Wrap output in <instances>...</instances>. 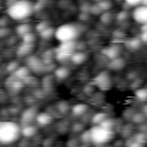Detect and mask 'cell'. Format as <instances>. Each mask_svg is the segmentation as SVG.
<instances>
[{"instance_id":"44dd1931","label":"cell","mask_w":147,"mask_h":147,"mask_svg":"<svg viewBox=\"0 0 147 147\" xmlns=\"http://www.w3.org/2000/svg\"><path fill=\"white\" fill-rule=\"evenodd\" d=\"M54 32H55V30L53 29V28H51V26H48V28H46L41 33H39L40 34V37L42 38V39H49L51 37H54Z\"/></svg>"},{"instance_id":"ac0fdd59","label":"cell","mask_w":147,"mask_h":147,"mask_svg":"<svg viewBox=\"0 0 147 147\" xmlns=\"http://www.w3.org/2000/svg\"><path fill=\"white\" fill-rule=\"evenodd\" d=\"M86 110H87V106H86V105H83V103L75 105V106L71 108V113H72L75 116H82Z\"/></svg>"},{"instance_id":"603a6c76","label":"cell","mask_w":147,"mask_h":147,"mask_svg":"<svg viewBox=\"0 0 147 147\" xmlns=\"http://www.w3.org/2000/svg\"><path fill=\"white\" fill-rule=\"evenodd\" d=\"M106 118H107V115H106V114L99 113V114H96V115L93 116V119H92V121H93L94 125H98V124H101Z\"/></svg>"},{"instance_id":"9a60e30c","label":"cell","mask_w":147,"mask_h":147,"mask_svg":"<svg viewBox=\"0 0 147 147\" xmlns=\"http://www.w3.org/2000/svg\"><path fill=\"white\" fill-rule=\"evenodd\" d=\"M124 64H125L124 60L118 56V57H116V59L110 60V62H109V68L113 69V70H118V69H122V68L124 67Z\"/></svg>"},{"instance_id":"4fadbf2b","label":"cell","mask_w":147,"mask_h":147,"mask_svg":"<svg viewBox=\"0 0 147 147\" xmlns=\"http://www.w3.org/2000/svg\"><path fill=\"white\" fill-rule=\"evenodd\" d=\"M30 69H29V67L26 65V67H18L13 74H14V76L16 77V78H18V79H25L26 77H29V75H30Z\"/></svg>"},{"instance_id":"d6986e66","label":"cell","mask_w":147,"mask_h":147,"mask_svg":"<svg viewBox=\"0 0 147 147\" xmlns=\"http://www.w3.org/2000/svg\"><path fill=\"white\" fill-rule=\"evenodd\" d=\"M31 30H32V28H31L30 24H20V25L16 26V32L21 37L24 36V34H26V33H29V32H32Z\"/></svg>"},{"instance_id":"d590c367","label":"cell","mask_w":147,"mask_h":147,"mask_svg":"<svg viewBox=\"0 0 147 147\" xmlns=\"http://www.w3.org/2000/svg\"><path fill=\"white\" fill-rule=\"evenodd\" d=\"M16 1H18V0H5V2L9 6V5H13L14 2H16Z\"/></svg>"},{"instance_id":"cb8c5ba5","label":"cell","mask_w":147,"mask_h":147,"mask_svg":"<svg viewBox=\"0 0 147 147\" xmlns=\"http://www.w3.org/2000/svg\"><path fill=\"white\" fill-rule=\"evenodd\" d=\"M144 145L145 144H142V142H140V141H138L134 137L133 138H130L127 141H126V147H144Z\"/></svg>"},{"instance_id":"7c38bea8","label":"cell","mask_w":147,"mask_h":147,"mask_svg":"<svg viewBox=\"0 0 147 147\" xmlns=\"http://www.w3.org/2000/svg\"><path fill=\"white\" fill-rule=\"evenodd\" d=\"M36 132H37V127L31 124H25L23 127H21V134L24 136L25 138L33 137L36 134Z\"/></svg>"},{"instance_id":"83f0119b","label":"cell","mask_w":147,"mask_h":147,"mask_svg":"<svg viewBox=\"0 0 147 147\" xmlns=\"http://www.w3.org/2000/svg\"><path fill=\"white\" fill-rule=\"evenodd\" d=\"M145 115L144 114H136L133 117H132V119H133V122L134 123H138V124H141V123H144L145 122Z\"/></svg>"},{"instance_id":"1f68e13d","label":"cell","mask_w":147,"mask_h":147,"mask_svg":"<svg viewBox=\"0 0 147 147\" xmlns=\"http://www.w3.org/2000/svg\"><path fill=\"white\" fill-rule=\"evenodd\" d=\"M8 33H9V30L6 26H0V38L6 37Z\"/></svg>"},{"instance_id":"ffe728a7","label":"cell","mask_w":147,"mask_h":147,"mask_svg":"<svg viewBox=\"0 0 147 147\" xmlns=\"http://www.w3.org/2000/svg\"><path fill=\"white\" fill-rule=\"evenodd\" d=\"M96 6L99 7V9H100L101 13H105V11H108V9L110 8L111 3L108 0H101V1L96 2Z\"/></svg>"},{"instance_id":"e575fe53","label":"cell","mask_w":147,"mask_h":147,"mask_svg":"<svg viewBox=\"0 0 147 147\" xmlns=\"http://www.w3.org/2000/svg\"><path fill=\"white\" fill-rule=\"evenodd\" d=\"M142 114H144V115H145V117L147 118V103L142 107Z\"/></svg>"},{"instance_id":"8992f818","label":"cell","mask_w":147,"mask_h":147,"mask_svg":"<svg viewBox=\"0 0 147 147\" xmlns=\"http://www.w3.org/2000/svg\"><path fill=\"white\" fill-rule=\"evenodd\" d=\"M132 17L137 23L141 25L147 24V5H140L138 7H134Z\"/></svg>"},{"instance_id":"6da1fadb","label":"cell","mask_w":147,"mask_h":147,"mask_svg":"<svg viewBox=\"0 0 147 147\" xmlns=\"http://www.w3.org/2000/svg\"><path fill=\"white\" fill-rule=\"evenodd\" d=\"M34 6L29 0H18L13 5H9L7 8V15L15 21L26 20L32 15Z\"/></svg>"},{"instance_id":"8d00e7d4","label":"cell","mask_w":147,"mask_h":147,"mask_svg":"<svg viewBox=\"0 0 147 147\" xmlns=\"http://www.w3.org/2000/svg\"><path fill=\"white\" fill-rule=\"evenodd\" d=\"M142 5H147V0H144L142 1Z\"/></svg>"},{"instance_id":"e0dca14e","label":"cell","mask_w":147,"mask_h":147,"mask_svg":"<svg viewBox=\"0 0 147 147\" xmlns=\"http://www.w3.org/2000/svg\"><path fill=\"white\" fill-rule=\"evenodd\" d=\"M140 44H141V40L140 38L138 37H134V38H131L129 39V41H126V47L131 51H136L140 47Z\"/></svg>"},{"instance_id":"8fae6325","label":"cell","mask_w":147,"mask_h":147,"mask_svg":"<svg viewBox=\"0 0 147 147\" xmlns=\"http://www.w3.org/2000/svg\"><path fill=\"white\" fill-rule=\"evenodd\" d=\"M119 52H121V51H119L118 46H115V45L108 46V47H106V48L103 49V54H105L108 59H110V60L118 57V56H119Z\"/></svg>"},{"instance_id":"5b68a950","label":"cell","mask_w":147,"mask_h":147,"mask_svg":"<svg viewBox=\"0 0 147 147\" xmlns=\"http://www.w3.org/2000/svg\"><path fill=\"white\" fill-rule=\"evenodd\" d=\"M94 84L102 91H107L111 86V77L107 71L99 72L94 78Z\"/></svg>"},{"instance_id":"52a82bcc","label":"cell","mask_w":147,"mask_h":147,"mask_svg":"<svg viewBox=\"0 0 147 147\" xmlns=\"http://www.w3.org/2000/svg\"><path fill=\"white\" fill-rule=\"evenodd\" d=\"M37 115H38V113H37V109L36 108H28V109H25L22 113V116H21L22 123L24 125L25 124H31V122L36 121Z\"/></svg>"},{"instance_id":"277c9868","label":"cell","mask_w":147,"mask_h":147,"mask_svg":"<svg viewBox=\"0 0 147 147\" xmlns=\"http://www.w3.org/2000/svg\"><path fill=\"white\" fill-rule=\"evenodd\" d=\"M90 133H91V140L92 144L95 145H103L109 142L113 137H114V132L111 129H108L101 124L98 125H93L90 129Z\"/></svg>"},{"instance_id":"74e56055","label":"cell","mask_w":147,"mask_h":147,"mask_svg":"<svg viewBox=\"0 0 147 147\" xmlns=\"http://www.w3.org/2000/svg\"><path fill=\"white\" fill-rule=\"evenodd\" d=\"M93 1H96V2H99V1H101V0H93Z\"/></svg>"},{"instance_id":"f546056e","label":"cell","mask_w":147,"mask_h":147,"mask_svg":"<svg viewBox=\"0 0 147 147\" xmlns=\"http://www.w3.org/2000/svg\"><path fill=\"white\" fill-rule=\"evenodd\" d=\"M46 28H48V25H47V23L46 22H41V23H38L37 24V26H36V30L39 32V33H41Z\"/></svg>"},{"instance_id":"9c48e42d","label":"cell","mask_w":147,"mask_h":147,"mask_svg":"<svg viewBox=\"0 0 147 147\" xmlns=\"http://www.w3.org/2000/svg\"><path fill=\"white\" fill-rule=\"evenodd\" d=\"M52 121H53L52 116H51L48 113H45V111H44V113H39V114L37 115V117H36V122H37V124L40 125V126L48 125V124L52 123Z\"/></svg>"},{"instance_id":"7402d4cb","label":"cell","mask_w":147,"mask_h":147,"mask_svg":"<svg viewBox=\"0 0 147 147\" xmlns=\"http://www.w3.org/2000/svg\"><path fill=\"white\" fill-rule=\"evenodd\" d=\"M36 40V34L32 32H29L24 36H22V41L23 42H28V44H34Z\"/></svg>"},{"instance_id":"4316f807","label":"cell","mask_w":147,"mask_h":147,"mask_svg":"<svg viewBox=\"0 0 147 147\" xmlns=\"http://www.w3.org/2000/svg\"><path fill=\"white\" fill-rule=\"evenodd\" d=\"M100 20H101V22H102V23L108 24V23H110V21H111V15H110L108 11H105V13H102V15H101Z\"/></svg>"},{"instance_id":"ba28073f","label":"cell","mask_w":147,"mask_h":147,"mask_svg":"<svg viewBox=\"0 0 147 147\" xmlns=\"http://www.w3.org/2000/svg\"><path fill=\"white\" fill-rule=\"evenodd\" d=\"M26 65L31 71H41L45 67L44 62L36 56H30L29 60H26Z\"/></svg>"},{"instance_id":"d6a6232c","label":"cell","mask_w":147,"mask_h":147,"mask_svg":"<svg viewBox=\"0 0 147 147\" xmlns=\"http://www.w3.org/2000/svg\"><path fill=\"white\" fill-rule=\"evenodd\" d=\"M140 40L142 42H147V30H144L140 34Z\"/></svg>"},{"instance_id":"d4e9b609","label":"cell","mask_w":147,"mask_h":147,"mask_svg":"<svg viewBox=\"0 0 147 147\" xmlns=\"http://www.w3.org/2000/svg\"><path fill=\"white\" fill-rule=\"evenodd\" d=\"M136 96L141 100V101H146L147 100V88H139L136 91Z\"/></svg>"},{"instance_id":"484cf974","label":"cell","mask_w":147,"mask_h":147,"mask_svg":"<svg viewBox=\"0 0 147 147\" xmlns=\"http://www.w3.org/2000/svg\"><path fill=\"white\" fill-rule=\"evenodd\" d=\"M80 139H82V141H83L84 144H91L92 140H91V133H90V130L85 131V132L80 136Z\"/></svg>"},{"instance_id":"5bb4252c","label":"cell","mask_w":147,"mask_h":147,"mask_svg":"<svg viewBox=\"0 0 147 147\" xmlns=\"http://www.w3.org/2000/svg\"><path fill=\"white\" fill-rule=\"evenodd\" d=\"M86 59H87L86 53H83V52H79V51L75 52V53L71 55V61H72L74 63H76V64H80V63H83Z\"/></svg>"},{"instance_id":"2e32d148","label":"cell","mask_w":147,"mask_h":147,"mask_svg":"<svg viewBox=\"0 0 147 147\" xmlns=\"http://www.w3.org/2000/svg\"><path fill=\"white\" fill-rule=\"evenodd\" d=\"M54 75H55V77H56L57 79H65V78L70 75V71H69V69H68L67 67L62 65V67H60V68H57V69L55 70Z\"/></svg>"},{"instance_id":"f35d334b","label":"cell","mask_w":147,"mask_h":147,"mask_svg":"<svg viewBox=\"0 0 147 147\" xmlns=\"http://www.w3.org/2000/svg\"><path fill=\"white\" fill-rule=\"evenodd\" d=\"M146 134H147V131H146Z\"/></svg>"},{"instance_id":"f1b7e54d","label":"cell","mask_w":147,"mask_h":147,"mask_svg":"<svg viewBox=\"0 0 147 147\" xmlns=\"http://www.w3.org/2000/svg\"><path fill=\"white\" fill-rule=\"evenodd\" d=\"M125 3L127 6H131V7H138L140 5H142V1L144 0H124Z\"/></svg>"},{"instance_id":"3957f363","label":"cell","mask_w":147,"mask_h":147,"mask_svg":"<svg viewBox=\"0 0 147 147\" xmlns=\"http://www.w3.org/2000/svg\"><path fill=\"white\" fill-rule=\"evenodd\" d=\"M54 37L60 42H67V41H75L79 37V29L77 25L71 23H65L56 28L54 32Z\"/></svg>"},{"instance_id":"30bf717a","label":"cell","mask_w":147,"mask_h":147,"mask_svg":"<svg viewBox=\"0 0 147 147\" xmlns=\"http://www.w3.org/2000/svg\"><path fill=\"white\" fill-rule=\"evenodd\" d=\"M33 49V44H28V42H23L17 47V55L18 56H26V55H30V53L32 52Z\"/></svg>"},{"instance_id":"4dcf8cb0","label":"cell","mask_w":147,"mask_h":147,"mask_svg":"<svg viewBox=\"0 0 147 147\" xmlns=\"http://www.w3.org/2000/svg\"><path fill=\"white\" fill-rule=\"evenodd\" d=\"M18 68V64H17V62H10V63H8V65H7V70L8 71H10V72H14L16 69Z\"/></svg>"},{"instance_id":"836d02e7","label":"cell","mask_w":147,"mask_h":147,"mask_svg":"<svg viewBox=\"0 0 147 147\" xmlns=\"http://www.w3.org/2000/svg\"><path fill=\"white\" fill-rule=\"evenodd\" d=\"M126 17H127V15H126V13H125V11H122V13H119V14L117 15L118 21H123V20H125Z\"/></svg>"},{"instance_id":"7a4b0ae2","label":"cell","mask_w":147,"mask_h":147,"mask_svg":"<svg viewBox=\"0 0 147 147\" xmlns=\"http://www.w3.org/2000/svg\"><path fill=\"white\" fill-rule=\"evenodd\" d=\"M21 126L13 121H0V144L9 145L18 140Z\"/></svg>"}]
</instances>
